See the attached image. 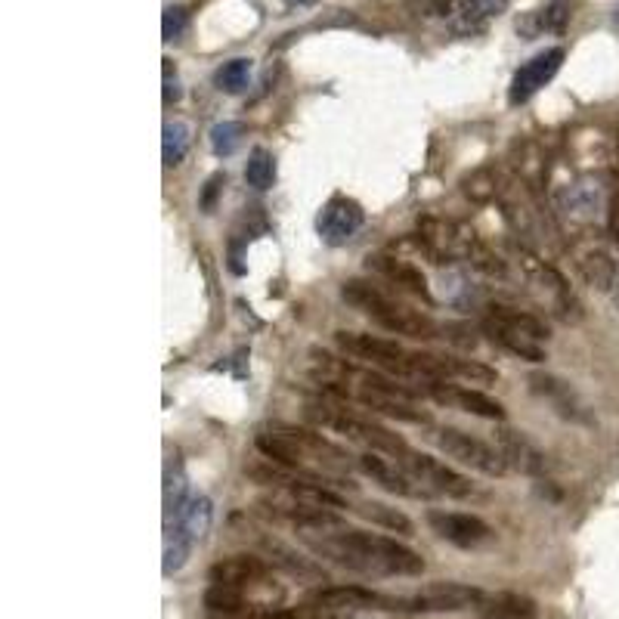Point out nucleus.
Instances as JSON below:
<instances>
[{
  "label": "nucleus",
  "mask_w": 619,
  "mask_h": 619,
  "mask_svg": "<svg viewBox=\"0 0 619 619\" xmlns=\"http://www.w3.org/2000/svg\"><path fill=\"white\" fill-rule=\"evenodd\" d=\"M573 19V0H548L542 10L524 13L517 19V35L524 41H536L542 35H564Z\"/></svg>",
  "instance_id": "obj_14"
},
{
  "label": "nucleus",
  "mask_w": 619,
  "mask_h": 619,
  "mask_svg": "<svg viewBox=\"0 0 619 619\" xmlns=\"http://www.w3.org/2000/svg\"><path fill=\"white\" fill-rule=\"evenodd\" d=\"M582 273H585V279H589L592 285H598V288H610L616 282V267H613V260L604 251H595V254L585 257L582 260Z\"/></svg>",
  "instance_id": "obj_32"
},
{
  "label": "nucleus",
  "mask_w": 619,
  "mask_h": 619,
  "mask_svg": "<svg viewBox=\"0 0 619 619\" xmlns=\"http://www.w3.org/2000/svg\"><path fill=\"white\" fill-rule=\"evenodd\" d=\"M564 56L567 53L561 47H551V50H542V53H536L533 59H527L524 65H520V69L514 72V78H511V90H508L511 106H524L527 100H533V96L561 72Z\"/></svg>",
  "instance_id": "obj_8"
},
{
  "label": "nucleus",
  "mask_w": 619,
  "mask_h": 619,
  "mask_svg": "<svg viewBox=\"0 0 619 619\" xmlns=\"http://www.w3.org/2000/svg\"><path fill=\"white\" fill-rule=\"evenodd\" d=\"M397 465L421 486V490L431 496H443V499H468L474 493V483L459 474L455 468L443 465L440 459H434V455L428 452H415V449H406Z\"/></svg>",
  "instance_id": "obj_5"
},
{
  "label": "nucleus",
  "mask_w": 619,
  "mask_h": 619,
  "mask_svg": "<svg viewBox=\"0 0 619 619\" xmlns=\"http://www.w3.org/2000/svg\"><path fill=\"white\" fill-rule=\"evenodd\" d=\"M223 174H214L208 183H205V192H202V211L205 214H211V208H214V199H217V192L223 189Z\"/></svg>",
  "instance_id": "obj_35"
},
{
  "label": "nucleus",
  "mask_w": 619,
  "mask_h": 619,
  "mask_svg": "<svg viewBox=\"0 0 619 619\" xmlns=\"http://www.w3.org/2000/svg\"><path fill=\"white\" fill-rule=\"evenodd\" d=\"M245 137V124L242 121H220L211 127V149L217 158H230Z\"/></svg>",
  "instance_id": "obj_29"
},
{
  "label": "nucleus",
  "mask_w": 619,
  "mask_h": 619,
  "mask_svg": "<svg viewBox=\"0 0 619 619\" xmlns=\"http://www.w3.org/2000/svg\"><path fill=\"white\" fill-rule=\"evenodd\" d=\"M341 298L350 307L366 313L375 325H381V329L390 332V335H403V338H412V341H434L443 332L428 313L400 304L397 298H390L387 291H381L372 282H363V279L344 282L341 285Z\"/></svg>",
  "instance_id": "obj_2"
},
{
  "label": "nucleus",
  "mask_w": 619,
  "mask_h": 619,
  "mask_svg": "<svg viewBox=\"0 0 619 619\" xmlns=\"http://www.w3.org/2000/svg\"><path fill=\"white\" fill-rule=\"evenodd\" d=\"M264 551L270 555V564H273V567H282V570L291 573V576H298V579H319V576H322V570H319L313 561L295 555V551H291L288 545H282V542H276V539H264Z\"/></svg>",
  "instance_id": "obj_24"
},
{
  "label": "nucleus",
  "mask_w": 619,
  "mask_h": 619,
  "mask_svg": "<svg viewBox=\"0 0 619 619\" xmlns=\"http://www.w3.org/2000/svg\"><path fill=\"white\" fill-rule=\"evenodd\" d=\"M356 514L372 520L375 527H381V530H387V533H397V536H412V533H415L412 520H409L403 511L390 508V505H384V502H360V505H356Z\"/></svg>",
  "instance_id": "obj_23"
},
{
  "label": "nucleus",
  "mask_w": 619,
  "mask_h": 619,
  "mask_svg": "<svg viewBox=\"0 0 619 619\" xmlns=\"http://www.w3.org/2000/svg\"><path fill=\"white\" fill-rule=\"evenodd\" d=\"M270 573V564L264 558H254V555H233V558H223L211 567V582L217 585H251L260 582Z\"/></svg>",
  "instance_id": "obj_18"
},
{
  "label": "nucleus",
  "mask_w": 619,
  "mask_h": 619,
  "mask_svg": "<svg viewBox=\"0 0 619 619\" xmlns=\"http://www.w3.org/2000/svg\"><path fill=\"white\" fill-rule=\"evenodd\" d=\"M189 143H192V137H189V127L183 121H168L165 124V137H161V155H165L168 168H177L180 161L186 158Z\"/></svg>",
  "instance_id": "obj_25"
},
{
  "label": "nucleus",
  "mask_w": 619,
  "mask_h": 619,
  "mask_svg": "<svg viewBox=\"0 0 619 619\" xmlns=\"http://www.w3.org/2000/svg\"><path fill=\"white\" fill-rule=\"evenodd\" d=\"M483 592L474 585L462 582H434L425 592L412 598H394V610H412V613H455V610H471L480 607Z\"/></svg>",
  "instance_id": "obj_7"
},
{
  "label": "nucleus",
  "mask_w": 619,
  "mask_h": 619,
  "mask_svg": "<svg viewBox=\"0 0 619 619\" xmlns=\"http://www.w3.org/2000/svg\"><path fill=\"white\" fill-rule=\"evenodd\" d=\"M335 344L353 356V360H363L372 369L384 375H397L403 381H421L418 375V350H406L397 341H387L378 335L366 332H335Z\"/></svg>",
  "instance_id": "obj_4"
},
{
  "label": "nucleus",
  "mask_w": 619,
  "mask_h": 619,
  "mask_svg": "<svg viewBox=\"0 0 619 619\" xmlns=\"http://www.w3.org/2000/svg\"><path fill=\"white\" fill-rule=\"evenodd\" d=\"M161 62H165V106H171V103L180 100L183 90H180V81H177V72H174L171 59H161Z\"/></svg>",
  "instance_id": "obj_34"
},
{
  "label": "nucleus",
  "mask_w": 619,
  "mask_h": 619,
  "mask_svg": "<svg viewBox=\"0 0 619 619\" xmlns=\"http://www.w3.org/2000/svg\"><path fill=\"white\" fill-rule=\"evenodd\" d=\"M428 524L440 539L459 545V548H474V545H480V542H486L493 536V530L486 527L480 517L462 514V511H431Z\"/></svg>",
  "instance_id": "obj_12"
},
{
  "label": "nucleus",
  "mask_w": 619,
  "mask_h": 619,
  "mask_svg": "<svg viewBox=\"0 0 619 619\" xmlns=\"http://www.w3.org/2000/svg\"><path fill=\"white\" fill-rule=\"evenodd\" d=\"M610 233L619 242V189L613 192V199H610Z\"/></svg>",
  "instance_id": "obj_36"
},
{
  "label": "nucleus",
  "mask_w": 619,
  "mask_h": 619,
  "mask_svg": "<svg viewBox=\"0 0 619 619\" xmlns=\"http://www.w3.org/2000/svg\"><path fill=\"white\" fill-rule=\"evenodd\" d=\"M369 267L375 273H381L387 282H394L397 288L409 291V295L431 301V288H428L425 273H421L415 264H409L406 257H400V254H375V257H369Z\"/></svg>",
  "instance_id": "obj_16"
},
{
  "label": "nucleus",
  "mask_w": 619,
  "mask_h": 619,
  "mask_svg": "<svg viewBox=\"0 0 619 619\" xmlns=\"http://www.w3.org/2000/svg\"><path fill=\"white\" fill-rule=\"evenodd\" d=\"M363 220H366L363 205L347 199V195H338V199H332L329 205L322 208L316 226H319V236H322L325 245H344L360 233Z\"/></svg>",
  "instance_id": "obj_10"
},
{
  "label": "nucleus",
  "mask_w": 619,
  "mask_h": 619,
  "mask_svg": "<svg viewBox=\"0 0 619 619\" xmlns=\"http://www.w3.org/2000/svg\"><path fill=\"white\" fill-rule=\"evenodd\" d=\"M613 22L619 25V7H616V13H613Z\"/></svg>",
  "instance_id": "obj_40"
},
{
  "label": "nucleus",
  "mask_w": 619,
  "mask_h": 619,
  "mask_svg": "<svg viewBox=\"0 0 619 619\" xmlns=\"http://www.w3.org/2000/svg\"><path fill=\"white\" fill-rule=\"evenodd\" d=\"M205 607L214 613H239V610H245V595H242V589H236V585L214 582L205 592Z\"/></svg>",
  "instance_id": "obj_31"
},
{
  "label": "nucleus",
  "mask_w": 619,
  "mask_h": 619,
  "mask_svg": "<svg viewBox=\"0 0 619 619\" xmlns=\"http://www.w3.org/2000/svg\"><path fill=\"white\" fill-rule=\"evenodd\" d=\"M446 375L449 381L459 378V381H468V384H493L499 381V372L483 366L477 360H462V356H446Z\"/></svg>",
  "instance_id": "obj_26"
},
{
  "label": "nucleus",
  "mask_w": 619,
  "mask_h": 619,
  "mask_svg": "<svg viewBox=\"0 0 619 619\" xmlns=\"http://www.w3.org/2000/svg\"><path fill=\"white\" fill-rule=\"evenodd\" d=\"M186 31H189L186 7H168L165 16H161V35H165V41H183Z\"/></svg>",
  "instance_id": "obj_33"
},
{
  "label": "nucleus",
  "mask_w": 619,
  "mask_h": 619,
  "mask_svg": "<svg viewBox=\"0 0 619 619\" xmlns=\"http://www.w3.org/2000/svg\"><path fill=\"white\" fill-rule=\"evenodd\" d=\"M434 440L449 455V459H455V462L471 468V471H480L486 477H502L508 471L496 446L483 443V440H477V437H471V434H465L459 428H440L434 434Z\"/></svg>",
  "instance_id": "obj_6"
},
{
  "label": "nucleus",
  "mask_w": 619,
  "mask_h": 619,
  "mask_svg": "<svg viewBox=\"0 0 619 619\" xmlns=\"http://www.w3.org/2000/svg\"><path fill=\"white\" fill-rule=\"evenodd\" d=\"M316 610H363V607H375V610H394V598L375 595L369 589H360V585H335V589H325L313 598Z\"/></svg>",
  "instance_id": "obj_17"
},
{
  "label": "nucleus",
  "mask_w": 619,
  "mask_h": 619,
  "mask_svg": "<svg viewBox=\"0 0 619 619\" xmlns=\"http://www.w3.org/2000/svg\"><path fill=\"white\" fill-rule=\"evenodd\" d=\"M211 520H214L211 499H205V496H189V499L174 511V536H183V539H189L192 545L202 542L205 533L211 530Z\"/></svg>",
  "instance_id": "obj_19"
},
{
  "label": "nucleus",
  "mask_w": 619,
  "mask_h": 619,
  "mask_svg": "<svg viewBox=\"0 0 619 619\" xmlns=\"http://www.w3.org/2000/svg\"><path fill=\"white\" fill-rule=\"evenodd\" d=\"M483 332L490 335V341H493V344L505 347L508 353L520 356V360H527V363H545V350H542V344H539V341L524 338V335H514V332L502 329V325H496V322H490V319H486Z\"/></svg>",
  "instance_id": "obj_22"
},
{
  "label": "nucleus",
  "mask_w": 619,
  "mask_h": 619,
  "mask_svg": "<svg viewBox=\"0 0 619 619\" xmlns=\"http://www.w3.org/2000/svg\"><path fill=\"white\" fill-rule=\"evenodd\" d=\"M508 7H511V0H462L459 10L452 13L449 25L459 38H474V35H483L493 19L508 13Z\"/></svg>",
  "instance_id": "obj_15"
},
{
  "label": "nucleus",
  "mask_w": 619,
  "mask_h": 619,
  "mask_svg": "<svg viewBox=\"0 0 619 619\" xmlns=\"http://www.w3.org/2000/svg\"><path fill=\"white\" fill-rule=\"evenodd\" d=\"M307 418L316 421L319 428H329L341 437H347L350 443H360L372 452H384V455H394V459H400V455L409 449L406 440L394 431H387L384 425H378V421H372L369 415L356 412V409H347L344 403H335V400H313L307 403Z\"/></svg>",
  "instance_id": "obj_3"
},
{
  "label": "nucleus",
  "mask_w": 619,
  "mask_h": 619,
  "mask_svg": "<svg viewBox=\"0 0 619 619\" xmlns=\"http://www.w3.org/2000/svg\"><path fill=\"white\" fill-rule=\"evenodd\" d=\"M304 542L316 551L319 558L335 561L344 570L363 573V576H418L425 573V561L418 551L406 548L394 536L366 533V530H316L304 533Z\"/></svg>",
  "instance_id": "obj_1"
},
{
  "label": "nucleus",
  "mask_w": 619,
  "mask_h": 619,
  "mask_svg": "<svg viewBox=\"0 0 619 619\" xmlns=\"http://www.w3.org/2000/svg\"><path fill=\"white\" fill-rule=\"evenodd\" d=\"M356 465H360V471L372 483H378L381 490H387V493L406 496V499H428V493L421 490V486L403 468H397V462H387V459H381V455H375V452H366V455L356 459Z\"/></svg>",
  "instance_id": "obj_13"
},
{
  "label": "nucleus",
  "mask_w": 619,
  "mask_h": 619,
  "mask_svg": "<svg viewBox=\"0 0 619 619\" xmlns=\"http://www.w3.org/2000/svg\"><path fill=\"white\" fill-rule=\"evenodd\" d=\"M530 381H533V390H539V394H545L551 403L558 406V412H561V415H567V418H570V415H573V418L579 415V409L573 406V390H570L564 381L551 378V375H533Z\"/></svg>",
  "instance_id": "obj_28"
},
{
  "label": "nucleus",
  "mask_w": 619,
  "mask_h": 619,
  "mask_svg": "<svg viewBox=\"0 0 619 619\" xmlns=\"http://www.w3.org/2000/svg\"><path fill=\"white\" fill-rule=\"evenodd\" d=\"M282 4L295 10V7H307V4H313V0H282Z\"/></svg>",
  "instance_id": "obj_39"
},
{
  "label": "nucleus",
  "mask_w": 619,
  "mask_h": 619,
  "mask_svg": "<svg viewBox=\"0 0 619 619\" xmlns=\"http://www.w3.org/2000/svg\"><path fill=\"white\" fill-rule=\"evenodd\" d=\"M490 322L502 325V329L514 332V335H524V338H533V341H548V325L524 310H514V307H505V304H493L490 307Z\"/></svg>",
  "instance_id": "obj_20"
},
{
  "label": "nucleus",
  "mask_w": 619,
  "mask_h": 619,
  "mask_svg": "<svg viewBox=\"0 0 619 619\" xmlns=\"http://www.w3.org/2000/svg\"><path fill=\"white\" fill-rule=\"evenodd\" d=\"M260 619H301L295 610H273V613H264Z\"/></svg>",
  "instance_id": "obj_38"
},
{
  "label": "nucleus",
  "mask_w": 619,
  "mask_h": 619,
  "mask_svg": "<svg viewBox=\"0 0 619 619\" xmlns=\"http://www.w3.org/2000/svg\"><path fill=\"white\" fill-rule=\"evenodd\" d=\"M248 78H251V59H230L217 69L214 84L226 93H242L248 87Z\"/></svg>",
  "instance_id": "obj_30"
},
{
  "label": "nucleus",
  "mask_w": 619,
  "mask_h": 619,
  "mask_svg": "<svg viewBox=\"0 0 619 619\" xmlns=\"http://www.w3.org/2000/svg\"><path fill=\"white\" fill-rule=\"evenodd\" d=\"M483 619H533L536 616V601L527 595H514V592H499L480 601Z\"/></svg>",
  "instance_id": "obj_21"
},
{
  "label": "nucleus",
  "mask_w": 619,
  "mask_h": 619,
  "mask_svg": "<svg viewBox=\"0 0 619 619\" xmlns=\"http://www.w3.org/2000/svg\"><path fill=\"white\" fill-rule=\"evenodd\" d=\"M428 13H431V16H452V13H455V4H452V0H431Z\"/></svg>",
  "instance_id": "obj_37"
},
{
  "label": "nucleus",
  "mask_w": 619,
  "mask_h": 619,
  "mask_svg": "<svg viewBox=\"0 0 619 619\" xmlns=\"http://www.w3.org/2000/svg\"><path fill=\"white\" fill-rule=\"evenodd\" d=\"M425 394L434 397L437 403L455 406L462 412H471L477 418H490V421H502L505 418V406L499 400H493L490 394L474 387H459V384H446V381H431L425 384Z\"/></svg>",
  "instance_id": "obj_11"
},
{
  "label": "nucleus",
  "mask_w": 619,
  "mask_h": 619,
  "mask_svg": "<svg viewBox=\"0 0 619 619\" xmlns=\"http://www.w3.org/2000/svg\"><path fill=\"white\" fill-rule=\"evenodd\" d=\"M493 446L499 449L502 462L508 471H517L524 477H542L545 474V452L536 446V440H530L524 431H514V428H499L493 434Z\"/></svg>",
  "instance_id": "obj_9"
},
{
  "label": "nucleus",
  "mask_w": 619,
  "mask_h": 619,
  "mask_svg": "<svg viewBox=\"0 0 619 619\" xmlns=\"http://www.w3.org/2000/svg\"><path fill=\"white\" fill-rule=\"evenodd\" d=\"M245 180L248 186H254L257 192H267L276 183V161L267 149H254L248 155V165H245Z\"/></svg>",
  "instance_id": "obj_27"
}]
</instances>
